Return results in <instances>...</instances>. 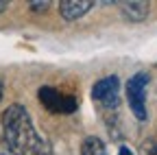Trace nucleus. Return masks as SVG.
I'll return each instance as SVG.
<instances>
[{"instance_id":"f8f14e48","label":"nucleus","mask_w":157,"mask_h":155,"mask_svg":"<svg viewBox=\"0 0 157 155\" xmlns=\"http://www.w3.org/2000/svg\"><path fill=\"white\" fill-rule=\"evenodd\" d=\"M42 155H52V153H50V146H48V149H46V151H44Z\"/></svg>"},{"instance_id":"9d476101","label":"nucleus","mask_w":157,"mask_h":155,"mask_svg":"<svg viewBox=\"0 0 157 155\" xmlns=\"http://www.w3.org/2000/svg\"><path fill=\"white\" fill-rule=\"evenodd\" d=\"M7 7H9V2H5V0H0V13H2V11H5Z\"/></svg>"},{"instance_id":"ddd939ff","label":"nucleus","mask_w":157,"mask_h":155,"mask_svg":"<svg viewBox=\"0 0 157 155\" xmlns=\"http://www.w3.org/2000/svg\"><path fill=\"white\" fill-rule=\"evenodd\" d=\"M0 101H2V83H0Z\"/></svg>"},{"instance_id":"1a4fd4ad","label":"nucleus","mask_w":157,"mask_h":155,"mask_svg":"<svg viewBox=\"0 0 157 155\" xmlns=\"http://www.w3.org/2000/svg\"><path fill=\"white\" fill-rule=\"evenodd\" d=\"M118 155H133V153H131L127 146H120V149H118Z\"/></svg>"},{"instance_id":"6e6552de","label":"nucleus","mask_w":157,"mask_h":155,"mask_svg":"<svg viewBox=\"0 0 157 155\" xmlns=\"http://www.w3.org/2000/svg\"><path fill=\"white\" fill-rule=\"evenodd\" d=\"M29 7H31V11H46L50 7V2H48V0H42V2L35 0V2H29Z\"/></svg>"},{"instance_id":"f257e3e1","label":"nucleus","mask_w":157,"mask_h":155,"mask_svg":"<svg viewBox=\"0 0 157 155\" xmlns=\"http://www.w3.org/2000/svg\"><path fill=\"white\" fill-rule=\"evenodd\" d=\"M2 135L9 155H42L48 144L37 133L33 118L24 105L13 103L2 114Z\"/></svg>"},{"instance_id":"423d86ee","label":"nucleus","mask_w":157,"mask_h":155,"mask_svg":"<svg viewBox=\"0 0 157 155\" xmlns=\"http://www.w3.org/2000/svg\"><path fill=\"white\" fill-rule=\"evenodd\" d=\"M116 5L120 7L122 17L129 22H144L151 11V2H144V0H122V2H116Z\"/></svg>"},{"instance_id":"7ed1b4c3","label":"nucleus","mask_w":157,"mask_h":155,"mask_svg":"<svg viewBox=\"0 0 157 155\" xmlns=\"http://www.w3.org/2000/svg\"><path fill=\"white\" fill-rule=\"evenodd\" d=\"M118 92H120V81L118 76H105V79H98L92 85V101L101 107L103 114L107 111H116L118 109Z\"/></svg>"},{"instance_id":"0eeeda50","label":"nucleus","mask_w":157,"mask_h":155,"mask_svg":"<svg viewBox=\"0 0 157 155\" xmlns=\"http://www.w3.org/2000/svg\"><path fill=\"white\" fill-rule=\"evenodd\" d=\"M81 155H109L107 153V146L103 144L101 138H96V135H87L81 144Z\"/></svg>"},{"instance_id":"9b49d317","label":"nucleus","mask_w":157,"mask_h":155,"mask_svg":"<svg viewBox=\"0 0 157 155\" xmlns=\"http://www.w3.org/2000/svg\"><path fill=\"white\" fill-rule=\"evenodd\" d=\"M148 155H157V144H153V146L148 149Z\"/></svg>"},{"instance_id":"4468645a","label":"nucleus","mask_w":157,"mask_h":155,"mask_svg":"<svg viewBox=\"0 0 157 155\" xmlns=\"http://www.w3.org/2000/svg\"><path fill=\"white\" fill-rule=\"evenodd\" d=\"M0 155H7V153H0Z\"/></svg>"},{"instance_id":"39448f33","label":"nucleus","mask_w":157,"mask_h":155,"mask_svg":"<svg viewBox=\"0 0 157 155\" xmlns=\"http://www.w3.org/2000/svg\"><path fill=\"white\" fill-rule=\"evenodd\" d=\"M94 0H61L59 2V15L66 22H76L78 17H83L87 11L94 9Z\"/></svg>"},{"instance_id":"f03ea898","label":"nucleus","mask_w":157,"mask_h":155,"mask_svg":"<svg viewBox=\"0 0 157 155\" xmlns=\"http://www.w3.org/2000/svg\"><path fill=\"white\" fill-rule=\"evenodd\" d=\"M151 81L148 72H137L127 81V101H129V109L140 122L146 120V85Z\"/></svg>"},{"instance_id":"20e7f679","label":"nucleus","mask_w":157,"mask_h":155,"mask_svg":"<svg viewBox=\"0 0 157 155\" xmlns=\"http://www.w3.org/2000/svg\"><path fill=\"white\" fill-rule=\"evenodd\" d=\"M37 99L50 114H72V111L78 109V99H74V96H63L59 90H55L50 85L39 87Z\"/></svg>"}]
</instances>
